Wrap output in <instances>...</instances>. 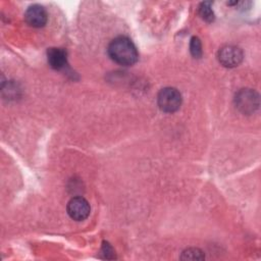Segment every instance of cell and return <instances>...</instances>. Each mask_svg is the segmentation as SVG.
I'll use <instances>...</instances> for the list:
<instances>
[{
	"instance_id": "8992f818",
	"label": "cell",
	"mask_w": 261,
	"mask_h": 261,
	"mask_svg": "<svg viewBox=\"0 0 261 261\" xmlns=\"http://www.w3.org/2000/svg\"><path fill=\"white\" fill-rule=\"evenodd\" d=\"M24 18H25V21L31 27L41 28L46 24L48 15H47L46 9L43 6L39 4H34L27 9L24 13Z\"/></svg>"
},
{
	"instance_id": "5b68a950",
	"label": "cell",
	"mask_w": 261,
	"mask_h": 261,
	"mask_svg": "<svg viewBox=\"0 0 261 261\" xmlns=\"http://www.w3.org/2000/svg\"><path fill=\"white\" fill-rule=\"evenodd\" d=\"M242 50L232 45L224 46L218 52V60L225 67L238 66L242 62Z\"/></svg>"
},
{
	"instance_id": "52a82bcc",
	"label": "cell",
	"mask_w": 261,
	"mask_h": 261,
	"mask_svg": "<svg viewBox=\"0 0 261 261\" xmlns=\"http://www.w3.org/2000/svg\"><path fill=\"white\" fill-rule=\"evenodd\" d=\"M47 59L49 65L53 69H61L66 65L67 54L64 49L61 48H50L47 51Z\"/></svg>"
},
{
	"instance_id": "30bf717a",
	"label": "cell",
	"mask_w": 261,
	"mask_h": 261,
	"mask_svg": "<svg viewBox=\"0 0 261 261\" xmlns=\"http://www.w3.org/2000/svg\"><path fill=\"white\" fill-rule=\"evenodd\" d=\"M190 50H191L192 55L195 58H200L202 56V45H201L200 40L197 37H193L191 39Z\"/></svg>"
},
{
	"instance_id": "7a4b0ae2",
	"label": "cell",
	"mask_w": 261,
	"mask_h": 261,
	"mask_svg": "<svg viewBox=\"0 0 261 261\" xmlns=\"http://www.w3.org/2000/svg\"><path fill=\"white\" fill-rule=\"evenodd\" d=\"M157 102L159 108L162 111L171 113L180 107L181 95L174 88H164L159 92L157 96Z\"/></svg>"
},
{
	"instance_id": "6da1fadb",
	"label": "cell",
	"mask_w": 261,
	"mask_h": 261,
	"mask_svg": "<svg viewBox=\"0 0 261 261\" xmlns=\"http://www.w3.org/2000/svg\"><path fill=\"white\" fill-rule=\"evenodd\" d=\"M108 54L116 63L124 66L137 62L139 54L134 43L126 37H117L108 46Z\"/></svg>"
},
{
	"instance_id": "9c48e42d",
	"label": "cell",
	"mask_w": 261,
	"mask_h": 261,
	"mask_svg": "<svg viewBox=\"0 0 261 261\" xmlns=\"http://www.w3.org/2000/svg\"><path fill=\"white\" fill-rule=\"evenodd\" d=\"M181 259H188V260H202L204 259L203 252L196 248H190L182 252Z\"/></svg>"
},
{
	"instance_id": "3957f363",
	"label": "cell",
	"mask_w": 261,
	"mask_h": 261,
	"mask_svg": "<svg viewBox=\"0 0 261 261\" xmlns=\"http://www.w3.org/2000/svg\"><path fill=\"white\" fill-rule=\"evenodd\" d=\"M236 106L245 114L254 112L259 107V95L251 89H243L236 95Z\"/></svg>"
},
{
	"instance_id": "ba28073f",
	"label": "cell",
	"mask_w": 261,
	"mask_h": 261,
	"mask_svg": "<svg viewBox=\"0 0 261 261\" xmlns=\"http://www.w3.org/2000/svg\"><path fill=\"white\" fill-rule=\"evenodd\" d=\"M199 13L204 20L208 22L213 21L214 13L211 8V2H202L199 6Z\"/></svg>"
},
{
	"instance_id": "277c9868",
	"label": "cell",
	"mask_w": 261,
	"mask_h": 261,
	"mask_svg": "<svg viewBox=\"0 0 261 261\" xmlns=\"http://www.w3.org/2000/svg\"><path fill=\"white\" fill-rule=\"evenodd\" d=\"M66 210L73 220L82 221L89 216L91 208L86 199L83 197H74L68 202Z\"/></svg>"
}]
</instances>
